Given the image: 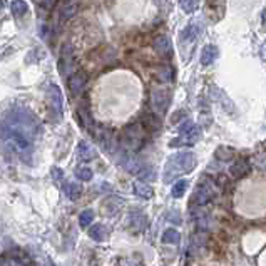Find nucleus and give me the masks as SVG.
<instances>
[{"mask_svg":"<svg viewBox=\"0 0 266 266\" xmlns=\"http://www.w3.org/2000/svg\"><path fill=\"white\" fill-rule=\"evenodd\" d=\"M38 133L40 127L36 115L25 109H12L3 121H0V137L25 161L32 159L34 139Z\"/></svg>","mask_w":266,"mask_h":266,"instance_id":"f257e3e1","label":"nucleus"},{"mask_svg":"<svg viewBox=\"0 0 266 266\" xmlns=\"http://www.w3.org/2000/svg\"><path fill=\"white\" fill-rule=\"evenodd\" d=\"M196 168V156L192 152H179L169 159L168 169L164 172V181L171 183L172 177H176L181 172H190Z\"/></svg>","mask_w":266,"mask_h":266,"instance_id":"f03ea898","label":"nucleus"},{"mask_svg":"<svg viewBox=\"0 0 266 266\" xmlns=\"http://www.w3.org/2000/svg\"><path fill=\"white\" fill-rule=\"evenodd\" d=\"M122 142L129 149H134V151H139L144 146V129L139 124V121H133L124 126V129H122Z\"/></svg>","mask_w":266,"mask_h":266,"instance_id":"7ed1b4c3","label":"nucleus"},{"mask_svg":"<svg viewBox=\"0 0 266 266\" xmlns=\"http://www.w3.org/2000/svg\"><path fill=\"white\" fill-rule=\"evenodd\" d=\"M214 186L211 183H208V181H203V183H199L198 190L192 194V199H191V206L192 208H198V206H204V204H208L211 201V199L214 198Z\"/></svg>","mask_w":266,"mask_h":266,"instance_id":"20e7f679","label":"nucleus"},{"mask_svg":"<svg viewBox=\"0 0 266 266\" xmlns=\"http://www.w3.org/2000/svg\"><path fill=\"white\" fill-rule=\"evenodd\" d=\"M87 72L84 71H77L74 72L71 77L67 79V86H69V91H71L72 95H80L84 92V89L87 86Z\"/></svg>","mask_w":266,"mask_h":266,"instance_id":"39448f33","label":"nucleus"},{"mask_svg":"<svg viewBox=\"0 0 266 266\" xmlns=\"http://www.w3.org/2000/svg\"><path fill=\"white\" fill-rule=\"evenodd\" d=\"M47 99H49V107L52 113L57 114V119L62 117V92H60L59 86L51 84L47 91Z\"/></svg>","mask_w":266,"mask_h":266,"instance_id":"423d86ee","label":"nucleus"},{"mask_svg":"<svg viewBox=\"0 0 266 266\" xmlns=\"http://www.w3.org/2000/svg\"><path fill=\"white\" fill-rule=\"evenodd\" d=\"M171 104V92L166 89H154L152 91V106L157 109V113H166V109Z\"/></svg>","mask_w":266,"mask_h":266,"instance_id":"0eeeda50","label":"nucleus"},{"mask_svg":"<svg viewBox=\"0 0 266 266\" xmlns=\"http://www.w3.org/2000/svg\"><path fill=\"white\" fill-rule=\"evenodd\" d=\"M74 67V56H72V47L69 44H64L60 51V60H59V71L64 77H67V71Z\"/></svg>","mask_w":266,"mask_h":266,"instance_id":"6e6552de","label":"nucleus"},{"mask_svg":"<svg viewBox=\"0 0 266 266\" xmlns=\"http://www.w3.org/2000/svg\"><path fill=\"white\" fill-rule=\"evenodd\" d=\"M139 124L142 126V129L148 131V133H156L163 127L159 115H156L154 113H144L139 119Z\"/></svg>","mask_w":266,"mask_h":266,"instance_id":"1a4fd4ad","label":"nucleus"},{"mask_svg":"<svg viewBox=\"0 0 266 266\" xmlns=\"http://www.w3.org/2000/svg\"><path fill=\"white\" fill-rule=\"evenodd\" d=\"M152 47L161 57H169L172 52V42L168 36H157L152 42Z\"/></svg>","mask_w":266,"mask_h":266,"instance_id":"9d476101","label":"nucleus"},{"mask_svg":"<svg viewBox=\"0 0 266 266\" xmlns=\"http://www.w3.org/2000/svg\"><path fill=\"white\" fill-rule=\"evenodd\" d=\"M249 171H251V166H249V163L246 159H240L229 166V174L233 176L234 179H241V177L248 176Z\"/></svg>","mask_w":266,"mask_h":266,"instance_id":"9b49d317","label":"nucleus"},{"mask_svg":"<svg viewBox=\"0 0 266 266\" xmlns=\"http://www.w3.org/2000/svg\"><path fill=\"white\" fill-rule=\"evenodd\" d=\"M218 47L213 44H209V45H204L203 47V52H201V65L203 67H208V65H211L214 62L216 59H218Z\"/></svg>","mask_w":266,"mask_h":266,"instance_id":"f8f14e48","label":"nucleus"},{"mask_svg":"<svg viewBox=\"0 0 266 266\" xmlns=\"http://www.w3.org/2000/svg\"><path fill=\"white\" fill-rule=\"evenodd\" d=\"M95 151L91 148V146L87 144V142H79L77 144V157H79L82 163H89V161H92V159H95Z\"/></svg>","mask_w":266,"mask_h":266,"instance_id":"ddd939ff","label":"nucleus"},{"mask_svg":"<svg viewBox=\"0 0 266 266\" xmlns=\"http://www.w3.org/2000/svg\"><path fill=\"white\" fill-rule=\"evenodd\" d=\"M77 115H79V119H80V126L86 127L89 133L95 134V122H94V119L91 117L89 111L84 109V107H79V111H77Z\"/></svg>","mask_w":266,"mask_h":266,"instance_id":"4468645a","label":"nucleus"},{"mask_svg":"<svg viewBox=\"0 0 266 266\" xmlns=\"http://www.w3.org/2000/svg\"><path fill=\"white\" fill-rule=\"evenodd\" d=\"M76 14H77V3L76 2H64L62 5H60L59 17H60V20H62V22L72 19Z\"/></svg>","mask_w":266,"mask_h":266,"instance_id":"2eb2a0df","label":"nucleus"},{"mask_svg":"<svg viewBox=\"0 0 266 266\" xmlns=\"http://www.w3.org/2000/svg\"><path fill=\"white\" fill-rule=\"evenodd\" d=\"M64 192L69 199L76 201V199H79L80 194H82V186L77 183H64Z\"/></svg>","mask_w":266,"mask_h":266,"instance_id":"dca6fc26","label":"nucleus"},{"mask_svg":"<svg viewBox=\"0 0 266 266\" xmlns=\"http://www.w3.org/2000/svg\"><path fill=\"white\" fill-rule=\"evenodd\" d=\"M106 234H107V229L104 228V225H101V223L91 226V229H89V238L94 240L95 243H102L106 240Z\"/></svg>","mask_w":266,"mask_h":266,"instance_id":"f3484780","label":"nucleus"},{"mask_svg":"<svg viewBox=\"0 0 266 266\" xmlns=\"http://www.w3.org/2000/svg\"><path fill=\"white\" fill-rule=\"evenodd\" d=\"M133 188H134V192H136L137 196H141V198L144 199L152 198V188L149 186V184L142 183V181H137V183L133 184Z\"/></svg>","mask_w":266,"mask_h":266,"instance_id":"a211bd4d","label":"nucleus"},{"mask_svg":"<svg viewBox=\"0 0 266 266\" xmlns=\"http://www.w3.org/2000/svg\"><path fill=\"white\" fill-rule=\"evenodd\" d=\"M188 188H190V183H188L186 179H181V181H177V183L172 184L171 196H172V198H176V199L183 198V196L186 194Z\"/></svg>","mask_w":266,"mask_h":266,"instance_id":"6ab92c4d","label":"nucleus"},{"mask_svg":"<svg viewBox=\"0 0 266 266\" xmlns=\"http://www.w3.org/2000/svg\"><path fill=\"white\" fill-rule=\"evenodd\" d=\"M129 221H131V226H133L136 231H142L146 228V214L144 213H131L129 216Z\"/></svg>","mask_w":266,"mask_h":266,"instance_id":"aec40b11","label":"nucleus"},{"mask_svg":"<svg viewBox=\"0 0 266 266\" xmlns=\"http://www.w3.org/2000/svg\"><path fill=\"white\" fill-rule=\"evenodd\" d=\"M161 241L164 243V245H177V243L181 241V234L177 229H166L163 233V236H161Z\"/></svg>","mask_w":266,"mask_h":266,"instance_id":"412c9836","label":"nucleus"},{"mask_svg":"<svg viewBox=\"0 0 266 266\" xmlns=\"http://www.w3.org/2000/svg\"><path fill=\"white\" fill-rule=\"evenodd\" d=\"M199 32H201V29H198V25H188L186 29L181 32V40H184V42L196 40L199 36Z\"/></svg>","mask_w":266,"mask_h":266,"instance_id":"4be33fe9","label":"nucleus"},{"mask_svg":"<svg viewBox=\"0 0 266 266\" xmlns=\"http://www.w3.org/2000/svg\"><path fill=\"white\" fill-rule=\"evenodd\" d=\"M29 12V5L25 0H14L12 2V14L15 17H24Z\"/></svg>","mask_w":266,"mask_h":266,"instance_id":"5701e85b","label":"nucleus"},{"mask_svg":"<svg viewBox=\"0 0 266 266\" xmlns=\"http://www.w3.org/2000/svg\"><path fill=\"white\" fill-rule=\"evenodd\" d=\"M233 148H218L216 149V152H214V156H216V159H219V161H223V163H226V161H229L231 157H233Z\"/></svg>","mask_w":266,"mask_h":266,"instance_id":"b1692460","label":"nucleus"},{"mask_svg":"<svg viewBox=\"0 0 266 266\" xmlns=\"http://www.w3.org/2000/svg\"><path fill=\"white\" fill-rule=\"evenodd\" d=\"M156 77L159 82H171L172 80V69L171 67H159L156 71Z\"/></svg>","mask_w":266,"mask_h":266,"instance_id":"393cba45","label":"nucleus"},{"mask_svg":"<svg viewBox=\"0 0 266 266\" xmlns=\"http://www.w3.org/2000/svg\"><path fill=\"white\" fill-rule=\"evenodd\" d=\"M92 221H94V211H92V209H86V211H82V213L79 214L80 228H87V226H91Z\"/></svg>","mask_w":266,"mask_h":266,"instance_id":"a878e982","label":"nucleus"},{"mask_svg":"<svg viewBox=\"0 0 266 266\" xmlns=\"http://www.w3.org/2000/svg\"><path fill=\"white\" fill-rule=\"evenodd\" d=\"M92 176H94V172H92V169L86 168V166H79V168L76 169V177L79 181H91Z\"/></svg>","mask_w":266,"mask_h":266,"instance_id":"bb28decb","label":"nucleus"},{"mask_svg":"<svg viewBox=\"0 0 266 266\" xmlns=\"http://www.w3.org/2000/svg\"><path fill=\"white\" fill-rule=\"evenodd\" d=\"M179 7L186 14H192L199 7V0H179Z\"/></svg>","mask_w":266,"mask_h":266,"instance_id":"cd10ccee","label":"nucleus"},{"mask_svg":"<svg viewBox=\"0 0 266 266\" xmlns=\"http://www.w3.org/2000/svg\"><path fill=\"white\" fill-rule=\"evenodd\" d=\"M194 127H196L194 122L188 121V119H186V121H183L179 124V127H177V133H179V136H188V134H190L191 131L194 129Z\"/></svg>","mask_w":266,"mask_h":266,"instance_id":"c85d7f7f","label":"nucleus"},{"mask_svg":"<svg viewBox=\"0 0 266 266\" xmlns=\"http://www.w3.org/2000/svg\"><path fill=\"white\" fill-rule=\"evenodd\" d=\"M52 177H54V181H56V183H62V181H64V172H62V169L52 168Z\"/></svg>","mask_w":266,"mask_h":266,"instance_id":"c756f323","label":"nucleus"},{"mask_svg":"<svg viewBox=\"0 0 266 266\" xmlns=\"http://www.w3.org/2000/svg\"><path fill=\"white\" fill-rule=\"evenodd\" d=\"M168 219H169V221H171V223H176V225H181V214H179V211H169Z\"/></svg>","mask_w":266,"mask_h":266,"instance_id":"7c9ffc66","label":"nucleus"},{"mask_svg":"<svg viewBox=\"0 0 266 266\" xmlns=\"http://www.w3.org/2000/svg\"><path fill=\"white\" fill-rule=\"evenodd\" d=\"M54 2H56V0H40V3L45 7V9H52Z\"/></svg>","mask_w":266,"mask_h":266,"instance_id":"2f4dec72","label":"nucleus"},{"mask_svg":"<svg viewBox=\"0 0 266 266\" xmlns=\"http://www.w3.org/2000/svg\"><path fill=\"white\" fill-rule=\"evenodd\" d=\"M184 115H186V113H184V111H181V113L174 114V115H172V122H179V119L184 117Z\"/></svg>","mask_w":266,"mask_h":266,"instance_id":"473e14b6","label":"nucleus"},{"mask_svg":"<svg viewBox=\"0 0 266 266\" xmlns=\"http://www.w3.org/2000/svg\"><path fill=\"white\" fill-rule=\"evenodd\" d=\"M154 2H156V3H157V5H161V3H164V2H166V0H154Z\"/></svg>","mask_w":266,"mask_h":266,"instance_id":"72a5a7b5","label":"nucleus"},{"mask_svg":"<svg viewBox=\"0 0 266 266\" xmlns=\"http://www.w3.org/2000/svg\"><path fill=\"white\" fill-rule=\"evenodd\" d=\"M3 10V0H0V12Z\"/></svg>","mask_w":266,"mask_h":266,"instance_id":"f704fd0d","label":"nucleus"}]
</instances>
